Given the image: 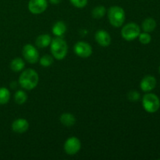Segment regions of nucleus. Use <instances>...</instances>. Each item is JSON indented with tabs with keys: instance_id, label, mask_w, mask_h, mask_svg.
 I'll list each match as a JSON object with an SVG mask.
<instances>
[{
	"instance_id": "nucleus-25",
	"label": "nucleus",
	"mask_w": 160,
	"mask_h": 160,
	"mask_svg": "<svg viewBox=\"0 0 160 160\" xmlns=\"http://www.w3.org/2000/svg\"><path fill=\"white\" fill-rule=\"evenodd\" d=\"M48 1H49L50 3H52V4L57 5L59 4V3H60L62 0H48Z\"/></svg>"
},
{
	"instance_id": "nucleus-6",
	"label": "nucleus",
	"mask_w": 160,
	"mask_h": 160,
	"mask_svg": "<svg viewBox=\"0 0 160 160\" xmlns=\"http://www.w3.org/2000/svg\"><path fill=\"white\" fill-rule=\"evenodd\" d=\"M23 58L28 62L34 64L39 61V52L37 48L31 44H27L22 50Z\"/></svg>"
},
{
	"instance_id": "nucleus-22",
	"label": "nucleus",
	"mask_w": 160,
	"mask_h": 160,
	"mask_svg": "<svg viewBox=\"0 0 160 160\" xmlns=\"http://www.w3.org/2000/svg\"><path fill=\"white\" fill-rule=\"evenodd\" d=\"M139 42H141L143 45H147V44H149L152 41V37L147 32H143L140 33L138 36Z\"/></svg>"
},
{
	"instance_id": "nucleus-11",
	"label": "nucleus",
	"mask_w": 160,
	"mask_h": 160,
	"mask_svg": "<svg viewBox=\"0 0 160 160\" xmlns=\"http://www.w3.org/2000/svg\"><path fill=\"white\" fill-rule=\"evenodd\" d=\"M156 84H157V81H156V78L151 75H148L142 80L140 83V88L143 92H149L156 88Z\"/></svg>"
},
{
	"instance_id": "nucleus-5",
	"label": "nucleus",
	"mask_w": 160,
	"mask_h": 160,
	"mask_svg": "<svg viewBox=\"0 0 160 160\" xmlns=\"http://www.w3.org/2000/svg\"><path fill=\"white\" fill-rule=\"evenodd\" d=\"M140 33V27L137 23L133 22L125 24L121 29L122 38L128 42H131L138 38Z\"/></svg>"
},
{
	"instance_id": "nucleus-7",
	"label": "nucleus",
	"mask_w": 160,
	"mask_h": 160,
	"mask_svg": "<svg viewBox=\"0 0 160 160\" xmlns=\"http://www.w3.org/2000/svg\"><path fill=\"white\" fill-rule=\"evenodd\" d=\"M81 148V142L77 137H70L64 143V151L70 156L76 155Z\"/></svg>"
},
{
	"instance_id": "nucleus-2",
	"label": "nucleus",
	"mask_w": 160,
	"mask_h": 160,
	"mask_svg": "<svg viewBox=\"0 0 160 160\" xmlns=\"http://www.w3.org/2000/svg\"><path fill=\"white\" fill-rule=\"evenodd\" d=\"M50 47L52 55L57 60H62L67 56L68 45L65 40L61 37H56L52 39Z\"/></svg>"
},
{
	"instance_id": "nucleus-14",
	"label": "nucleus",
	"mask_w": 160,
	"mask_h": 160,
	"mask_svg": "<svg viewBox=\"0 0 160 160\" xmlns=\"http://www.w3.org/2000/svg\"><path fill=\"white\" fill-rule=\"evenodd\" d=\"M52 34L56 37H62L67 31V25L62 21H57L52 27Z\"/></svg>"
},
{
	"instance_id": "nucleus-15",
	"label": "nucleus",
	"mask_w": 160,
	"mask_h": 160,
	"mask_svg": "<svg viewBox=\"0 0 160 160\" xmlns=\"http://www.w3.org/2000/svg\"><path fill=\"white\" fill-rule=\"evenodd\" d=\"M61 123L66 127H72L76 123V118L74 116L69 112H65L62 113L59 117Z\"/></svg>"
},
{
	"instance_id": "nucleus-24",
	"label": "nucleus",
	"mask_w": 160,
	"mask_h": 160,
	"mask_svg": "<svg viewBox=\"0 0 160 160\" xmlns=\"http://www.w3.org/2000/svg\"><path fill=\"white\" fill-rule=\"evenodd\" d=\"M71 4L77 8H84L87 6L88 0H70Z\"/></svg>"
},
{
	"instance_id": "nucleus-17",
	"label": "nucleus",
	"mask_w": 160,
	"mask_h": 160,
	"mask_svg": "<svg viewBox=\"0 0 160 160\" xmlns=\"http://www.w3.org/2000/svg\"><path fill=\"white\" fill-rule=\"evenodd\" d=\"M142 30L144 31V32H152L156 28V21L153 18H151V17L146 18L143 22H142Z\"/></svg>"
},
{
	"instance_id": "nucleus-9",
	"label": "nucleus",
	"mask_w": 160,
	"mask_h": 160,
	"mask_svg": "<svg viewBox=\"0 0 160 160\" xmlns=\"http://www.w3.org/2000/svg\"><path fill=\"white\" fill-rule=\"evenodd\" d=\"M48 7L47 0H30L28 9L33 14H41L45 12Z\"/></svg>"
},
{
	"instance_id": "nucleus-18",
	"label": "nucleus",
	"mask_w": 160,
	"mask_h": 160,
	"mask_svg": "<svg viewBox=\"0 0 160 160\" xmlns=\"http://www.w3.org/2000/svg\"><path fill=\"white\" fill-rule=\"evenodd\" d=\"M14 100L17 104L23 105L28 100V95L24 91L18 90L16 92L15 95H14Z\"/></svg>"
},
{
	"instance_id": "nucleus-8",
	"label": "nucleus",
	"mask_w": 160,
	"mask_h": 160,
	"mask_svg": "<svg viewBox=\"0 0 160 160\" xmlns=\"http://www.w3.org/2000/svg\"><path fill=\"white\" fill-rule=\"evenodd\" d=\"M73 51L77 56L81 58H88L92 54V48L90 44L82 41L75 44Z\"/></svg>"
},
{
	"instance_id": "nucleus-26",
	"label": "nucleus",
	"mask_w": 160,
	"mask_h": 160,
	"mask_svg": "<svg viewBox=\"0 0 160 160\" xmlns=\"http://www.w3.org/2000/svg\"><path fill=\"white\" fill-rule=\"evenodd\" d=\"M159 73H160V66H159Z\"/></svg>"
},
{
	"instance_id": "nucleus-13",
	"label": "nucleus",
	"mask_w": 160,
	"mask_h": 160,
	"mask_svg": "<svg viewBox=\"0 0 160 160\" xmlns=\"http://www.w3.org/2000/svg\"><path fill=\"white\" fill-rule=\"evenodd\" d=\"M52 42V38L49 34H41L38 37L36 38L35 45L38 48H45L50 45Z\"/></svg>"
},
{
	"instance_id": "nucleus-23",
	"label": "nucleus",
	"mask_w": 160,
	"mask_h": 160,
	"mask_svg": "<svg viewBox=\"0 0 160 160\" xmlns=\"http://www.w3.org/2000/svg\"><path fill=\"white\" fill-rule=\"evenodd\" d=\"M140 93L138 92L137 91H131V92L128 94V99L131 102L138 101V100L140 99Z\"/></svg>"
},
{
	"instance_id": "nucleus-16",
	"label": "nucleus",
	"mask_w": 160,
	"mask_h": 160,
	"mask_svg": "<svg viewBox=\"0 0 160 160\" xmlns=\"http://www.w3.org/2000/svg\"><path fill=\"white\" fill-rule=\"evenodd\" d=\"M25 67V62L22 58L17 57L12 59L10 62V69L13 72L18 73L22 71Z\"/></svg>"
},
{
	"instance_id": "nucleus-20",
	"label": "nucleus",
	"mask_w": 160,
	"mask_h": 160,
	"mask_svg": "<svg viewBox=\"0 0 160 160\" xmlns=\"http://www.w3.org/2000/svg\"><path fill=\"white\" fill-rule=\"evenodd\" d=\"M106 13V9L103 6H98L93 9L92 12V17L95 19H102Z\"/></svg>"
},
{
	"instance_id": "nucleus-10",
	"label": "nucleus",
	"mask_w": 160,
	"mask_h": 160,
	"mask_svg": "<svg viewBox=\"0 0 160 160\" xmlns=\"http://www.w3.org/2000/svg\"><path fill=\"white\" fill-rule=\"evenodd\" d=\"M95 39L97 43L102 47H108L111 44V36L107 31L99 30L95 34Z\"/></svg>"
},
{
	"instance_id": "nucleus-4",
	"label": "nucleus",
	"mask_w": 160,
	"mask_h": 160,
	"mask_svg": "<svg viewBox=\"0 0 160 160\" xmlns=\"http://www.w3.org/2000/svg\"><path fill=\"white\" fill-rule=\"evenodd\" d=\"M144 109L149 113H154L159 109L160 100L159 97L153 93L145 94L142 98Z\"/></svg>"
},
{
	"instance_id": "nucleus-1",
	"label": "nucleus",
	"mask_w": 160,
	"mask_h": 160,
	"mask_svg": "<svg viewBox=\"0 0 160 160\" xmlns=\"http://www.w3.org/2000/svg\"><path fill=\"white\" fill-rule=\"evenodd\" d=\"M39 76L34 69H27L20 73L19 77V84L25 90H33L37 87Z\"/></svg>"
},
{
	"instance_id": "nucleus-12",
	"label": "nucleus",
	"mask_w": 160,
	"mask_h": 160,
	"mask_svg": "<svg viewBox=\"0 0 160 160\" xmlns=\"http://www.w3.org/2000/svg\"><path fill=\"white\" fill-rule=\"evenodd\" d=\"M28 128H29V123L26 119H17L12 123V130L17 134L25 133L28 131Z\"/></svg>"
},
{
	"instance_id": "nucleus-3",
	"label": "nucleus",
	"mask_w": 160,
	"mask_h": 160,
	"mask_svg": "<svg viewBox=\"0 0 160 160\" xmlns=\"http://www.w3.org/2000/svg\"><path fill=\"white\" fill-rule=\"evenodd\" d=\"M108 20L109 23L114 28H120L125 21V11L120 6H111L107 12Z\"/></svg>"
},
{
	"instance_id": "nucleus-21",
	"label": "nucleus",
	"mask_w": 160,
	"mask_h": 160,
	"mask_svg": "<svg viewBox=\"0 0 160 160\" xmlns=\"http://www.w3.org/2000/svg\"><path fill=\"white\" fill-rule=\"evenodd\" d=\"M54 62V57L50 55H44L42 57L39 58V62L43 67H49Z\"/></svg>"
},
{
	"instance_id": "nucleus-19",
	"label": "nucleus",
	"mask_w": 160,
	"mask_h": 160,
	"mask_svg": "<svg viewBox=\"0 0 160 160\" xmlns=\"http://www.w3.org/2000/svg\"><path fill=\"white\" fill-rule=\"evenodd\" d=\"M10 99V92L6 88H0V105H6Z\"/></svg>"
}]
</instances>
